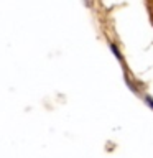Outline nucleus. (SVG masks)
Returning <instances> with one entry per match:
<instances>
[{"instance_id":"1","label":"nucleus","mask_w":153,"mask_h":158,"mask_svg":"<svg viewBox=\"0 0 153 158\" xmlns=\"http://www.w3.org/2000/svg\"><path fill=\"white\" fill-rule=\"evenodd\" d=\"M110 49L114 51V54H115V56H117L118 59H122V56H120V53H118V49H117V46H115V44H110Z\"/></svg>"},{"instance_id":"2","label":"nucleus","mask_w":153,"mask_h":158,"mask_svg":"<svg viewBox=\"0 0 153 158\" xmlns=\"http://www.w3.org/2000/svg\"><path fill=\"white\" fill-rule=\"evenodd\" d=\"M145 101H147V104H148V106H150V107L153 109V97H150V96H147V97H145Z\"/></svg>"}]
</instances>
